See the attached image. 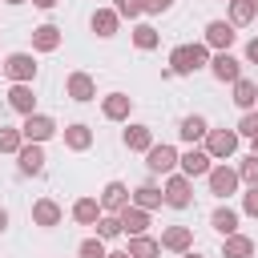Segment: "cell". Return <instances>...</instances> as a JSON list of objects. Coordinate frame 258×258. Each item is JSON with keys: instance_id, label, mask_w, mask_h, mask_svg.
I'll list each match as a JSON object with an SVG mask.
<instances>
[{"instance_id": "obj_11", "label": "cell", "mask_w": 258, "mask_h": 258, "mask_svg": "<svg viewBox=\"0 0 258 258\" xmlns=\"http://www.w3.org/2000/svg\"><path fill=\"white\" fill-rule=\"evenodd\" d=\"M189 246H194V230H189V226H169V230H161V250L189 254Z\"/></svg>"}, {"instance_id": "obj_20", "label": "cell", "mask_w": 258, "mask_h": 258, "mask_svg": "<svg viewBox=\"0 0 258 258\" xmlns=\"http://www.w3.org/2000/svg\"><path fill=\"white\" fill-rule=\"evenodd\" d=\"M32 222H36V226H60V206H56L52 198L32 202Z\"/></svg>"}, {"instance_id": "obj_34", "label": "cell", "mask_w": 258, "mask_h": 258, "mask_svg": "<svg viewBox=\"0 0 258 258\" xmlns=\"http://www.w3.org/2000/svg\"><path fill=\"white\" fill-rule=\"evenodd\" d=\"M20 145H24L20 129H4L0 125V153H20Z\"/></svg>"}, {"instance_id": "obj_17", "label": "cell", "mask_w": 258, "mask_h": 258, "mask_svg": "<svg viewBox=\"0 0 258 258\" xmlns=\"http://www.w3.org/2000/svg\"><path fill=\"white\" fill-rule=\"evenodd\" d=\"M129 109H133V97H125V93H109V97L101 101V113H105L109 121H125Z\"/></svg>"}, {"instance_id": "obj_40", "label": "cell", "mask_w": 258, "mask_h": 258, "mask_svg": "<svg viewBox=\"0 0 258 258\" xmlns=\"http://www.w3.org/2000/svg\"><path fill=\"white\" fill-rule=\"evenodd\" d=\"M36 8H56V0H32Z\"/></svg>"}, {"instance_id": "obj_30", "label": "cell", "mask_w": 258, "mask_h": 258, "mask_svg": "<svg viewBox=\"0 0 258 258\" xmlns=\"http://www.w3.org/2000/svg\"><path fill=\"white\" fill-rule=\"evenodd\" d=\"M64 145L77 149V153L89 149V145H93V129H89V125H69V129H64Z\"/></svg>"}, {"instance_id": "obj_35", "label": "cell", "mask_w": 258, "mask_h": 258, "mask_svg": "<svg viewBox=\"0 0 258 258\" xmlns=\"http://www.w3.org/2000/svg\"><path fill=\"white\" fill-rule=\"evenodd\" d=\"M109 250H105V242L101 238H85L81 246H77V258H105Z\"/></svg>"}, {"instance_id": "obj_27", "label": "cell", "mask_w": 258, "mask_h": 258, "mask_svg": "<svg viewBox=\"0 0 258 258\" xmlns=\"http://www.w3.org/2000/svg\"><path fill=\"white\" fill-rule=\"evenodd\" d=\"M210 222H214V230H218L222 238H230V234L238 230V210H230V206H218Z\"/></svg>"}, {"instance_id": "obj_3", "label": "cell", "mask_w": 258, "mask_h": 258, "mask_svg": "<svg viewBox=\"0 0 258 258\" xmlns=\"http://www.w3.org/2000/svg\"><path fill=\"white\" fill-rule=\"evenodd\" d=\"M161 198H165V206H173V210H185V206L194 202V185H189V177H185V173H173V177L165 181Z\"/></svg>"}, {"instance_id": "obj_46", "label": "cell", "mask_w": 258, "mask_h": 258, "mask_svg": "<svg viewBox=\"0 0 258 258\" xmlns=\"http://www.w3.org/2000/svg\"><path fill=\"white\" fill-rule=\"evenodd\" d=\"M254 109H258V105H254Z\"/></svg>"}, {"instance_id": "obj_15", "label": "cell", "mask_w": 258, "mask_h": 258, "mask_svg": "<svg viewBox=\"0 0 258 258\" xmlns=\"http://www.w3.org/2000/svg\"><path fill=\"white\" fill-rule=\"evenodd\" d=\"M161 202H165V198H161V189H157L153 181H145V185H137V189L129 194V206H137V210H145V214L157 210Z\"/></svg>"}, {"instance_id": "obj_12", "label": "cell", "mask_w": 258, "mask_h": 258, "mask_svg": "<svg viewBox=\"0 0 258 258\" xmlns=\"http://www.w3.org/2000/svg\"><path fill=\"white\" fill-rule=\"evenodd\" d=\"M16 161H20V173H44V149L36 141H24L20 153H16Z\"/></svg>"}, {"instance_id": "obj_28", "label": "cell", "mask_w": 258, "mask_h": 258, "mask_svg": "<svg viewBox=\"0 0 258 258\" xmlns=\"http://www.w3.org/2000/svg\"><path fill=\"white\" fill-rule=\"evenodd\" d=\"M258 16V0H230V24H250Z\"/></svg>"}, {"instance_id": "obj_33", "label": "cell", "mask_w": 258, "mask_h": 258, "mask_svg": "<svg viewBox=\"0 0 258 258\" xmlns=\"http://www.w3.org/2000/svg\"><path fill=\"white\" fill-rule=\"evenodd\" d=\"M121 234V222H117V214H101L97 218V238L105 242V238H117Z\"/></svg>"}, {"instance_id": "obj_22", "label": "cell", "mask_w": 258, "mask_h": 258, "mask_svg": "<svg viewBox=\"0 0 258 258\" xmlns=\"http://www.w3.org/2000/svg\"><path fill=\"white\" fill-rule=\"evenodd\" d=\"M125 145H129L133 153H149V145H153V129H149V125H129V129H125Z\"/></svg>"}, {"instance_id": "obj_9", "label": "cell", "mask_w": 258, "mask_h": 258, "mask_svg": "<svg viewBox=\"0 0 258 258\" xmlns=\"http://www.w3.org/2000/svg\"><path fill=\"white\" fill-rule=\"evenodd\" d=\"M206 177H210V194H218V198H230L238 189V169H230V165H214Z\"/></svg>"}, {"instance_id": "obj_10", "label": "cell", "mask_w": 258, "mask_h": 258, "mask_svg": "<svg viewBox=\"0 0 258 258\" xmlns=\"http://www.w3.org/2000/svg\"><path fill=\"white\" fill-rule=\"evenodd\" d=\"M129 206V189H125V181H109L105 189H101V214H121Z\"/></svg>"}, {"instance_id": "obj_8", "label": "cell", "mask_w": 258, "mask_h": 258, "mask_svg": "<svg viewBox=\"0 0 258 258\" xmlns=\"http://www.w3.org/2000/svg\"><path fill=\"white\" fill-rule=\"evenodd\" d=\"M210 161H214V157H210L206 149H185V153H177V165H181L185 177H202V173H210V169H214Z\"/></svg>"}, {"instance_id": "obj_41", "label": "cell", "mask_w": 258, "mask_h": 258, "mask_svg": "<svg viewBox=\"0 0 258 258\" xmlns=\"http://www.w3.org/2000/svg\"><path fill=\"white\" fill-rule=\"evenodd\" d=\"M8 230V210H0V234Z\"/></svg>"}, {"instance_id": "obj_18", "label": "cell", "mask_w": 258, "mask_h": 258, "mask_svg": "<svg viewBox=\"0 0 258 258\" xmlns=\"http://www.w3.org/2000/svg\"><path fill=\"white\" fill-rule=\"evenodd\" d=\"M64 89H69V97H73V101H93V97H97V85H93V77H89V73H73Z\"/></svg>"}, {"instance_id": "obj_1", "label": "cell", "mask_w": 258, "mask_h": 258, "mask_svg": "<svg viewBox=\"0 0 258 258\" xmlns=\"http://www.w3.org/2000/svg\"><path fill=\"white\" fill-rule=\"evenodd\" d=\"M206 64H210V48L206 44H177L169 52V73H177V77H194Z\"/></svg>"}, {"instance_id": "obj_2", "label": "cell", "mask_w": 258, "mask_h": 258, "mask_svg": "<svg viewBox=\"0 0 258 258\" xmlns=\"http://www.w3.org/2000/svg\"><path fill=\"white\" fill-rule=\"evenodd\" d=\"M202 141H206V153L210 157H234L238 153V133L234 129H210Z\"/></svg>"}, {"instance_id": "obj_14", "label": "cell", "mask_w": 258, "mask_h": 258, "mask_svg": "<svg viewBox=\"0 0 258 258\" xmlns=\"http://www.w3.org/2000/svg\"><path fill=\"white\" fill-rule=\"evenodd\" d=\"M210 73H214L218 81H230V85H234V81L242 77V64H238V56H230V52H218V56L210 60Z\"/></svg>"}, {"instance_id": "obj_24", "label": "cell", "mask_w": 258, "mask_h": 258, "mask_svg": "<svg viewBox=\"0 0 258 258\" xmlns=\"http://www.w3.org/2000/svg\"><path fill=\"white\" fill-rule=\"evenodd\" d=\"M222 254H226V258H254V238H246V234H230V238L222 242Z\"/></svg>"}, {"instance_id": "obj_4", "label": "cell", "mask_w": 258, "mask_h": 258, "mask_svg": "<svg viewBox=\"0 0 258 258\" xmlns=\"http://www.w3.org/2000/svg\"><path fill=\"white\" fill-rule=\"evenodd\" d=\"M52 133H56V121H52V117H44V113H28V117H24V125H20V137H24V141H36V145H40V141H48Z\"/></svg>"}, {"instance_id": "obj_39", "label": "cell", "mask_w": 258, "mask_h": 258, "mask_svg": "<svg viewBox=\"0 0 258 258\" xmlns=\"http://www.w3.org/2000/svg\"><path fill=\"white\" fill-rule=\"evenodd\" d=\"M246 60H254V64H258V36L246 44Z\"/></svg>"}, {"instance_id": "obj_42", "label": "cell", "mask_w": 258, "mask_h": 258, "mask_svg": "<svg viewBox=\"0 0 258 258\" xmlns=\"http://www.w3.org/2000/svg\"><path fill=\"white\" fill-rule=\"evenodd\" d=\"M105 258H129V254H125V250H117V254H105Z\"/></svg>"}, {"instance_id": "obj_36", "label": "cell", "mask_w": 258, "mask_h": 258, "mask_svg": "<svg viewBox=\"0 0 258 258\" xmlns=\"http://www.w3.org/2000/svg\"><path fill=\"white\" fill-rule=\"evenodd\" d=\"M238 137H258V109H250V113H242V121H238V129H234Z\"/></svg>"}, {"instance_id": "obj_21", "label": "cell", "mask_w": 258, "mask_h": 258, "mask_svg": "<svg viewBox=\"0 0 258 258\" xmlns=\"http://www.w3.org/2000/svg\"><path fill=\"white\" fill-rule=\"evenodd\" d=\"M234 105L250 113V109L258 105V85H254V81H246V77H238V81H234Z\"/></svg>"}, {"instance_id": "obj_44", "label": "cell", "mask_w": 258, "mask_h": 258, "mask_svg": "<svg viewBox=\"0 0 258 258\" xmlns=\"http://www.w3.org/2000/svg\"><path fill=\"white\" fill-rule=\"evenodd\" d=\"M8 4H24V0H8Z\"/></svg>"}, {"instance_id": "obj_31", "label": "cell", "mask_w": 258, "mask_h": 258, "mask_svg": "<svg viewBox=\"0 0 258 258\" xmlns=\"http://www.w3.org/2000/svg\"><path fill=\"white\" fill-rule=\"evenodd\" d=\"M157 40H161V36H157V28H153V24H137V28H133V44H137L141 52L157 48Z\"/></svg>"}, {"instance_id": "obj_29", "label": "cell", "mask_w": 258, "mask_h": 258, "mask_svg": "<svg viewBox=\"0 0 258 258\" xmlns=\"http://www.w3.org/2000/svg\"><path fill=\"white\" fill-rule=\"evenodd\" d=\"M177 133H181V141H189V145H194V141H202V137L210 133V125H206V117H198V113H194V117H185V121H181V129H177Z\"/></svg>"}, {"instance_id": "obj_32", "label": "cell", "mask_w": 258, "mask_h": 258, "mask_svg": "<svg viewBox=\"0 0 258 258\" xmlns=\"http://www.w3.org/2000/svg\"><path fill=\"white\" fill-rule=\"evenodd\" d=\"M238 181H246L250 189L258 185V153H250V157H242V165H238Z\"/></svg>"}, {"instance_id": "obj_45", "label": "cell", "mask_w": 258, "mask_h": 258, "mask_svg": "<svg viewBox=\"0 0 258 258\" xmlns=\"http://www.w3.org/2000/svg\"><path fill=\"white\" fill-rule=\"evenodd\" d=\"M181 258H198V254H181Z\"/></svg>"}, {"instance_id": "obj_16", "label": "cell", "mask_w": 258, "mask_h": 258, "mask_svg": "<svg viewBox=\"0 0 258 258\" xmlns=\"http://www.w3.org/2000/svg\"><path fill=\"white\" fill-rule=\"evenodd\" d=\"M32 48H36V52H56V48H60V28H56V24L32 28Z\"/></svg>"}, {"instance_id": "obj_19", "label": "cell", "mask_w": 258, "mask_h": 258, "mask_svg": "<svg viewBox=\"0 0 258 258\" xmlns=\"http://www.w3.org/2000/svg\"><path fill=\"white\" fill-rule=\"evenodd\" d=\"M8 105L16 109V113H36V97H32V85H12L8 89Z\"/></svg>"}, {"instance_id": "obj_13", "label": "cell", "mask_w": 258, "mask_h": 258, "mask_svg": "<svg viewBox=\"0 0 258 258\" xmlns=\"http://www.w3.org/2000/svg\"><path fill=\"white\" fill-rule=\"evenodd\" d=\"M117 222H121V234L137 238V234H145V226H149V214H145V210H137V206H125V210L117 214Z\"/></svg>"}, {"instance_id": "obj_38", "label": "cell", "mask_w": 258, "mask_h": 258, "mask_svg": "<svg viewBox=\"0 0 258 258\" xmlns=\"http://www.w3.org/2000/svg\"><path fill=\"white\" fill-rule=\"evenodd\" d=\"M242 210H246L250 218H258V185H254V189H250V194L242 198Z\"/></svg>"}, {"instance_id": "obj_43", "label": "cell", "mask_w": 258, "mask_h": 258, "mask_svg": "<svg viewBox=\"0 0 258 258\" xmlns=\"http://www.w3.org/2000/svg\"><path fill=\"white\" fill-rule=\"evenodd\" d=\"M250 141H254V153H258V137H250Z\"/></svg>"}, {"instance_id": "obj_23", "label": "cell", "mask_w": 258, "mask_h": 258, "mask_svg": "<svg viewBox=\"0 0 258 258\" xmlns=\"http://www.w3.org/2000/svg\"><path fill=\"white\" fill-rule=\"evenodd\" d=\"M73 218H77L81 226H97V218H101V202H97V198H77V202H73Z\"/></svg>"}, {"instance_id": "obj_37", "label": "cell", "mask_w": 258, "mask_h": 258, "mask_svg": "<svg viewBox=\"0 0 258 258\" xmlns=\"http://www.w3.org/2000/svg\"><path fill=\"white\" fill-rule=\"evenodd\" d=\"M113 12L117 16H141L145 12V0H113Z\"/></svg>"}, {"instance_id": "obj_5", "label": "cell", "mask_w": 258, "mask_h": 258, "mask_svg": "<svg viewBox=\"0 0 258 258\" xmlns=\"http://www.w3.org/2000/svg\"><path fill=\"white\" fill-rule=\"evenodd\" d=\"M4 73H8L16 85H32V77H36V60H32V52H12V56L4 60Z\"/></svg>"}, {"instance_id": "obj_6", "label": "cell", "mask_w": 258, "mask_h": 258, "mask_svg": "<svg viewBox=\"0 0 258 258\" xmlns=\"http://www.w3.org/2000/svg\"><path fill=\"white\" fill-rule=\"evenodd\" d=\"M234 24L230 20H210L206 24V48H218V52H230V44H234Z\"/></svg>"}, {"instance_id": "obj_25", "label": "cell", "mask_w": 258, "mask_h": 258, "mask_svg": "<svg viewBox=\"0 0 258 258\" xmlns=\"http://www.w3.org/2000/svg\"><path fill=\"white\" fill-rule=\"evenodd\" d=\"M125 254H129V258H157V254H161V242L137 234V238H129V250H125Z\"/></svg>"}, {"instance_id": "obj_7", "label": "cell", "mask_w": 258, "mask_h": 258, "mask_svg": "<svg viewBox=\"0 0 258 258\" xmlns=\"http://www.w3.org/2000/svg\"><path fill=\"white\" fill-rule=\"evenodd\" d=\"M145 165H149V173H173V165H177V149H173V145H149Z\"/></svg>"}, {"instance_id": "obj_26", "label": "cell", "mask_w": 258, "mask_h": 258, "mask_svg": "<svg viewBox=\"0 0 258 258\" xmlns=\"http://www.w3.org/2000/svg\"><path fill=\"white\" fill-rule=\"evenodd\" d=\"M117 24H121V16H117L113 8H97V12H93V32H97V36H113Z\"/></svg>"}]
</instances>
